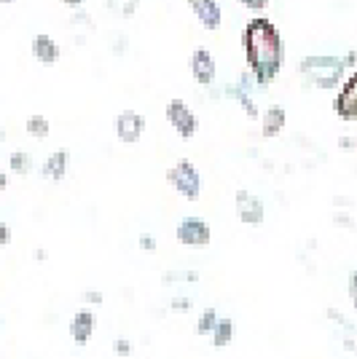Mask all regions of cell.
Returning <instances> with one entry per match:
<instances>
[{"label": "cell", "instance_id": "cell-22", "mask_svg": "<svg viewBox=\"0 0 357 359\" xmlns=\"http://www.w3.org/2000/svg\"><path fill=\"white\" fill-rule=\"evenodd\" d=\"M73 27H84V30H94V25H91V16L86 11H75L73 14Z\"/></svg>", "mask_w": 357, "mask_h": 359}, {"label": "cell", "instance_id": "cell-34", "mask_svg": "<svg viewBox=\"0 0 357 359\" xmlns=\"http://www.w3.org/2000/svg\"><path fill=\"white\" fill-rule=\"evenodd\" d=\"M62 3H67L70 8H81L84 6V0H62Z\"/></svg>", "mask_w": 357, "mask_h": 359}, {"label": "cell", "instance_id": "cell-2", "mask_svg": "<svg viewBox=\"0 0 357 359\" xmlns=\"http://www.w3.org/2000/svg\"><path fill=\"white\" fill-rule=\"evenodd\" d=\"M298 73H301V78H304L309 86H317V89H336V86H342L344 75H346V67H344L342 57H333V54H309V57L301 60Z\"/></svg>", "mask_w": 357, "mask_h": 359}, {"label": "cell", "instance_id": "cell-20", "mask_svg": "<svg viewBox=\"0 0 357 359\" xmlns=\"http://www.w3.org/2000/svg\"><path fill=\"white\" fill-rule=\"evenodd\" d=\"M215 322H218V311H215V309H207L205 314L199 316V322H196V335H209L212 327H215Z\"/></svg>", "mask_w": 357, "mask_h": 359}, {"label": "cell", "instance_id": "cell-24", "mask_svg": "<svg viewBox=\"0 0 357 359\" xmlns=\"http://www.w3.org/2000/svg\"><path fill=\"white\" fill-rule=\"evenodd\" d=\"M342 62L346 70H357V48H349V51L342 57Z\"/></svg>", "mask_w": 357, "mask_h": 359}, {"label": "cell", "instance_id": "cell-19", "mask_svg": "<svg viewBox=\"0 0 357 359\" xmlns=\"http://www.w3.org/2000/svg\"><path fill=\"white\" fill-rule=\"evenodd\" d=\"M108 8L116 11L121 19H132L140 8V0H108Z\"/></svg>", "mask_w": 357, "mask_h": 359}, {"label": "cell", "instance_id": "cell-11", "mask_svg": "<svg viewBox=\"0 0 357 359\" xmlns=\"http://www.w3.org/2000/svg\"><path fill=\"white\" fill-rule=\"evenodd\" d=\"M30 48H32V57L41 62V65H46V67H51V65L60 62V54H62L60 43H57L51 35H46V32H38V35L32 38Z\"/></svg>", "mask_w": 357, "mask_h": 359}, {"label": "cell", "instance_id": "cell-26", "mask_svg": "<svg viewBox=\"0 0 357 359\" xmlns=\"http://www.w3.org/2000/svg\"><path fill=\"white\" fill-rule=\"evenodd\" d=\"M126 51V35H113V54H124Z\"/></svg>", "mask_w": 357, "mask_h": 359}, {"label": "cell", "instance_id": "cell-16", "mask_svg": "<svg viewBox=\"0 0 357 359\" xmlns=\"http://www.w3.org/2000/svg\"><path fill=\"white\" fill-rule=\"evenodd\" d=\"M212 346H228L231 344V338H234V322L231 319H218L215 322V327H212Z\"/></svg>", "mask_w": 357, "mask_h": 359}, {"label": "cell", "instance_id": "cell-29", "mask_svg": "<svg viewBox=\"0 0 357 359\" xmlns=\"http://www.w3.org/2000/svg\"><path fill=\"white\" fill-rule=\"evenodd\" d=\"M349 298H352V303H355V309H357V271L349 276Z\"/></svg>", "mask_w": 357, "mask_h": 359}, {"label": "cell", "instance_id": "cell-23", "mask_svg": "<svg viewBox=\"0 0 357 359\" xmlns=\"http://www.w3.org/2000/svg\"><path fill=\"white\" fill-rule=\"evenodd\" d=\"M239 3H242L245 8H250V11H258V14L268 8V0H239Z\"/></svg>", "mask_w": 357, "mask_h": 359}, {"label": "cell", "instance_id": "cell-6", "mask_svg": "<svg viewBox=\"0 0 357 359\" xmlns=\"http://www.w3.org/2000/svg\"><path fill=\"white\" fill-rule=\"evenodd\" d=\"M333 110L342 121H357V70L342 81L339 94L333 100Z\"/></svg>", "mask_w": 357, "mask_h": 359}, {"label": "cell", "instance_id": "cell-17", "mask_svg": "<svg viewBox=\"0 0 357 359\" xmlns=\"http://www.w3.org/2000/svg\"><path fill=\"white\" fill-rule=\"evenodd\" d=\"M25 129H27V135L35 137V140H44V137H48V132H51V123H48L46 116H30L27 123H25Z\"/></svg>", "mask_w": 357, "mask_h": 359}, {"label": "cell", "instance_id": "cell-14", "mask_svg": "<svg viewBox=\"0 0 357 359\" xmlns=\"http://www.w3.org/2000/svg\"><path fill=\"white\" fill-rule=\"evenodd\" d=\"M223 94L228 97V100H237L239 105H242V110H245V116H247L250 121L261 118V113H258V105H255V100L250 97V91L242 89L239 83H234V86H226Z\"/></svg>", "mask_w": 357, "mask_h": 359}, {"label": "cell", "instance_id": "cell-5", "mask_svg": "<svg viewBox=\"0 0 357 359\" xmlns=\"http://www.w3.org/2000/svg\"><path fill=\"white\" fill-rule=\"evenodd\" d=\"M175 236H178L180 244H186V247H191V250H205V247H209V241H212V231H209L207 220L191 215V217L180 220Z\"/></svg>", "mask_w": 357, "mask_h": 359}, {"label": "cell", "instance_id": "cell-30", "mask_svg": "<svg viewBox=\"0 0 357 359\" xmlns=\"http://www.w3.org/2000/svg\"><path fill=\"white\" fill-rule=\"evenodd\" d=\"M84 300H86V303H94V306H100V303H103V292L89 290V292H84Z\"/></svg>", "mask_w": 357, "mask_h": 359}, {"label": "cell", "instance_id": "cell-15", "mask_svg": "<svg viewBox=\"0 0 357 359\" xmlns=\"http://www.w3.org/2000/svg\"><path fill=\"white\" fill-rule=\"evenodd\" d=\"M41 172H44V177L60 182V180L67 175V150H54V153L46 158V164Z\"/></svg>", "mask_w": 357, "mask_h": 359}, {"label": "cell", "instance_id": "cell-12", "mask_svg": "<svg viewBox=\"0 0 357 359\" xmlns=\"http://www.w3.org/2000/svg\"><path fill=\"white\" fill-rule=\"evenodd\" d=\"M285 123H287V113H285L283 105H271L264 110V116H261V137H277L280 132L285 129Z\"/></svg>", "mask_w": 357, "mask_h": 359}, {"label": "cell", "instance_id": "cell-3", "mask_svg": "<svg viewBox=\"0 0 357 359\" xmlns=\"http://www.w3.org/2000/svg\"><path fill=\"white\" fill-rule=\"evenodd\" d=\"M167 182L186 198H196L202 194V175L188 158H180L178 164L167 169Z\"/></svg>", "mask_w": 357, "mask_h": 359}, {"label": "cell", "instance_id": "cell-9", "mask_svg": "<svg viewBox=\"0 0 357 359\" xmlns=\"http://www.w3.org/2000/svg\"><path fill=\"white\" fill-rule=\"evenodd\" d=\"M234 204H237L239 220L245 225L258 228V225L264 223V201L258 196H253L250 191H245V188H239L237 196H234Z\"/></svg>", "mask_w": 357, "mask_h": 359}, {"label": "cell", "instance_id": "cell-32", "mask_svg": "<svg viewBox=\"0 0 357 359\" xmlns=\"http://www.w3.org/2000/svg\"><path fill=\"white\" fill-rule=\"evenodd\" d=\"M339 145H342L344 150H349V148H357V140H349V137H344V140H339Z\"/></svg>", "mask_w": 357, "mask_h": 359}, {"label": "cell", "instance_id": "cell-36", "mask_svg": "<svg viewBox=\"0 0 357 359\" xmlns=\"http://www.w3.org/2000/svg\"><path fill=\"white\" fill-rule=\"evenodd\" d=\"M0 3H14V0H0Z\"/></svg>", "mask_w": 357, "mask_h": 359}, {"label": "cell", "instance_id": "cell-27", "mask_svg": "<svg viewBox=\"0 0 357 359\" xmlns=\"http://www.w3.org/2000/svg\"><path fill=\"white\" fill-rule=\"evenodd\" d=\"M113 348H116V354H119V357H129V354H132V346H129V341H116V344H113Z\"/></svg>", "mask_w": 357, "mask_h": 359}, {"label": "cell", "instance_id": "cell-35", "mask_svg": "<svg viewBox=\"0 0 357 359\" xmlns=\"http://www.w3.org/2000/svg\"><path fill=\"white\" fill-rule=\"evenodd\" d=\"M0 142H3V126H0Z\"/></svg>", "mask_w": 357, "mask_h": 359}, {"label": "cell", "instance_id": "cell-25", "mask_svg": "<svg viewBox=\"0 0 357 359\" xmlns=\"http://www.w3.org/2000/svg\"><path fill=\"white\" fill-rule=\"evenodd\" d=\"M188 309H191V300H188V298H175V300H172V311H175V314H183V311H188Z\"/></svg>", "mask_w": 357, "mask_h": 359}, {"label": "cell", "instance_id": "cell-37", "mask_svg": "<svg viewBox=\"0 0 357 359\" xmlns=\"http://www.w3.org/2000/svg\"><path fill=\"white\" fill-rule=\"evenodd\" d=\"M0 327H3V322H0Z\"/></svg>", "mask_w": 357, "mask_h": 359}, {"label": "cell", "instance_id": "cell-18", "mask_svg": "<svg viewBox=\"0 0 357 359\" xmlns=\"http://www.w3.org/2000/svg\"><path fill=\"white\" fill-rule=\"evenodd\" d=\"M8 166H11V172H16V175H27L32 169V156L25 153V150H14L11 158H8Z\"/></svg>", "mask_w": 357, "mask_h": 359}, {"label": "cell", "instance_id": "cell-28", "mask_svg": "<svg viewBox=\"0 0 357 359\" xmlns=\"http://www.w3.org/2000/svg\"><path fill=\"white\" fill-rule=\"evenodd\" d=\"M8 241H11V228H8V225L0 220V250H3Z\"/></svg>", "mask_w": 357, "mask_h": 359}, {"label": "cell", "instance_id": "cell-31", "mask_svg": "<svg viewBox=\"0 0 357 359\" xmlns=\"http://www.w3.org/2000/svg\"><path fill=\"white\" fill-rule=\"evenodd\" d=\"M140 247H143V250H156V241H153V236H148V233H145V236H140Z\"/></svg>", "mask_w": 357, "mask_h": 359}, {"label": "cell", "instance_id": "cell-1", "mask_svg": "<svg viewBox=\"0 0 357 359\" xmlns=\"http://www.w3.org/2000/svg\"><path fill=\"white\" fill-rule=\"evenodd\" d=\"M242 51L253 81L264 89L268 86L285 65V43L277 25L268 16H253L242 30Z\"/></svg>", "mask_w": 357, "mask_h": 359}, {"label": "cell", "instance_id": "cell-13", "mask_svg": "<svg viewBox=\"0 0 357 359\" xmlns=\"http://www.w3.org/2000/svg\"><path fill=\"white\" fill-rule=\"evenodd\" d=\"M94 332V314L91 311H78L70 322V338H73L78 346H86Z\"/></svg>", "mask_w": 357, "mask_h": 359}, {"label": "cell", "instance_id": "cell-21", "mask_svg": "<svg viewBox=\"0 0 357 359\" xmlns=\"http://www.w3.org/2000/svg\"><path fill=\"white\" fill-rule=\"evenodd\" d=\"M164 282H199L196 271H169L164 273Z\"/></svg>", "mask_w": 357, "mask_h": 359}, {"label": "cell", "instance_id": "cell-4", "mask_svg": "<svg viewBox=\"0 0 357 359\" xmlns=\"http://www.w3.org/2000/svg\"><path fill=\"white\" fill-rule=\"evenodd\" d=\"M164 116L169 121V126L178 132L183 140H191L196 135V129H199V118L194 116V110L186 105V100H169L167 107H164Z\"/></svg>", "mask_w": 357, "mask_h": 359}, {"label": "cell", "instance_id": "cell-38", "mask_svg": "<svg viewBox=\"0 0 357 359\" xmlns=\"http://www.w3.org/2000/svg\"><path fill=\"white\" fill-rule=\"evenodd\" d=\"M355 123H357V121H355Z\"/></svg>", "mask_w": 357, "mask_h": 359}, {"label": "cell", "instance_id": "cell-7", "mask_svg": "<svg viewBox=\"0 0 357 359\" xmlns=\"http://www.w3.org/2000/svg\"><path fill=\"white\" fill-rule=\"evenodd\" d=\"M191 75H194L196 83L205 86V89H209V86L215 83V78H218V65H215V57H212V51H209L207 46L194 48V54H191Z\"/></svg>", "mask_w": 357, "mask_h": 359}, {"label": "cell", "instance_id": "cell-10", "mask_svg": "<svg viewBox=\"0 0 357 359\" xmlns=\"http://www.w3.org/2000/svg\"><path fill=\"white\" fill-rule=\"evenodd\" d=\"M186 3L191 6V11H194V16L199 19V25H202L205 30L215 32L221 27V22H223V8H221L218 0H186Z\"/></svg>", "mask_w": 357, "mask_h": 359}, {"label": "cell", "instance_id": "cell-33", "mask_svg": "<svg viewBox=\"0 0 357 359\" xmlns=\"http://www.w3.org/2000/svg\"><path fill=\"white\" fill-rule=\"evenodd\" d=\"M6 185H8V177H6V172H3V169H0V194H3V191H6Z\"/></svg>", "mask_w": 357, "mask_h": 359}, {"label": "cell", "instance_id": "cell-8", "mask_svg": "<svg viewBox=\"0 0 357 359\" xmlns=\"http://www.w3.org/2000/svg\"><path fill=\"white\" fill-rule=\"evenodd\" d=\"M145 132V116H140L137 110H121L116 116V137L126 145L140 142V137Z\"/></svg>", "mask_w": 357, "mask_h": 359}]
</instances>
